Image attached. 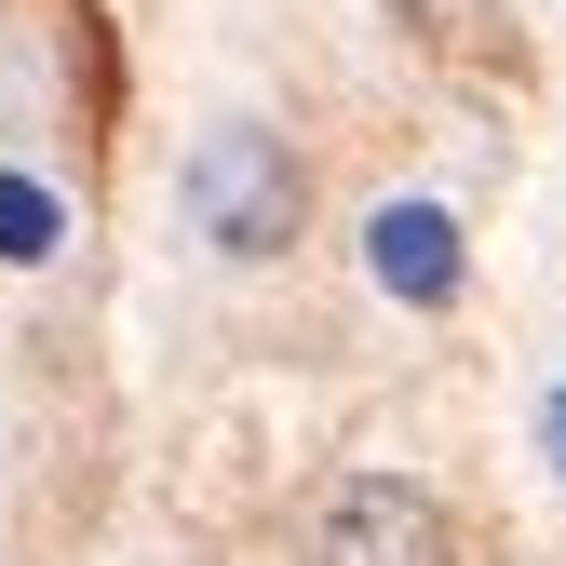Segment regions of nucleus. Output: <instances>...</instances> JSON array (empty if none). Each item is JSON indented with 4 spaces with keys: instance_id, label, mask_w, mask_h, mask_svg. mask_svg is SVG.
Masks as SVG:
<instances>
[{
    "instance_id": "f03ea898",
    "label": "nucleus",
    "mask_w": 566,
    "mask_h": 566,
    "mask_svg": "<svg viewBox=\"0 0 566 566\" xmlns=\"http://www.w3.org/2000/svg\"><path fill=\"white\" fill-rule=\"evenodd\" d=\"M311 566H459V526L418 472H350L311 526Z\"/></svg>"
},
{
    "instance_id": "20e7f679",
    "label": "nucleus",
    "mask_w": 566,
    "mask_h": 566,
    "mask_svg": "<svg viewBox=\"0 0 566 566\" xmlns=\"http://www.w3.org/2000/svg\"><path fill=\"white\" fill-rule=\"evenodd\" d=\"M41 256H67V202L41 176H0V270H41Z\"/></svg>"
},
{
    "instance_id": "f257e3e1",
    "label": "nucleus",
    "mask_w": 566,
    "mask_h": 566,
    "mask_svg": "<svg viewBox=\"0 0 566 566\" xmlns=\"http://www.w3.org/2000/svg\"><path fill=\"white\" fill-rule=\"evenodd\" d=\"M189 230L217 243V256H243V270L297 256V230H311L297 149H283L270 122H202V149H189Z\"/></svg>"
},
{
    "instance_id": "7ed1b4c3",
    "label": "nucleus",
    "mask_w": 566,
    "mask_h": 566,
    "mask_svg": "<svg viewBox=\"0 0 566 566\" xmlns=\"http://www.w3.org/2000/svg\"><path fill=\"white\" fill-rule=\"evenodd\" d=\"M365 283L405 297V311H459V283H472L459 217H446V202H378V217H365Z\"/></svg>"
},
{
    "instance_id": "39448f33",
    "label": "nucleus",
    "mask_w": 566,
    "mask_h": 566,
    "mask_svg": "<svg viewBox=\"0 0 566 566\" xmlns=\"http://www.w3.org/2000/svg\"><path fill=\"white\" fill-rule=\"evenodd\" d=\"M539 446H553V472H566V378L539 391Z\"/></svg>"
}]
</instances>
